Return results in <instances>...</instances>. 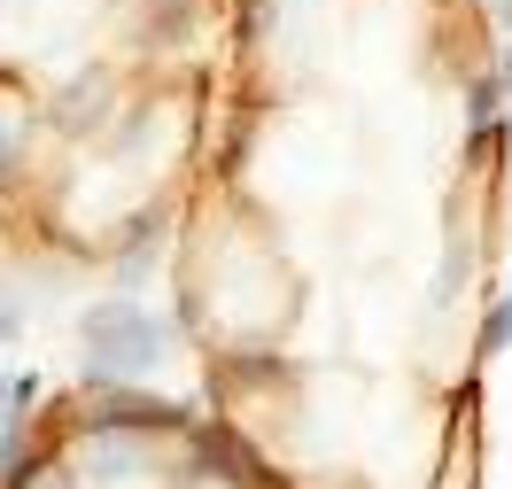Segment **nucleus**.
Returning a JSON list of instances; mask_svg holds the SVG:
<instances>
[{
  "mask_svg": "<svg viewBox=\"0 0 512 489\" xmlns=\"http://www.w3.org/2000/svg\"><path fill=\"white\" fill-rule=\"evenodd\" d=\"M365 0H241L163 249L194 396L288 489H481L505 311V55L357 63Z\"/></svg>",
  "mask_w": 512,
  "mask_h": 489,
  "instance_id": "nucleus-1",
  "label": "nucleus"
},
{
  "mask_svg": "<svg viewBox=\"0 0 512 489\" xmlns=\"http://www.w3.org/2000/svg\"><path fill=\"white\" fill-rule=\"evenodd\" d=\"M241 0H0V264L132 280L210 156Z\"/></svg>",
  "mask_w": 512,
  "mask_h": 489,
  "instance_id": "nucleus-2",
  "label": "nucleus"
},
{
  "mask_svg": "<svg viewBox=\"0 0 512 489\" xmlns=\"http://www.w3.org/2000/svg\"><path fill=\"white\" fill-rule=\"evenodd\" d=\"M0 489H288L202 396L70 381L16 435Z\"/></svg>",
  "mask_w": 512,
  "mask_h": 489,
  "instance_id": "nucleus-3",
  "label": "nucleus"
}]
</instances>
